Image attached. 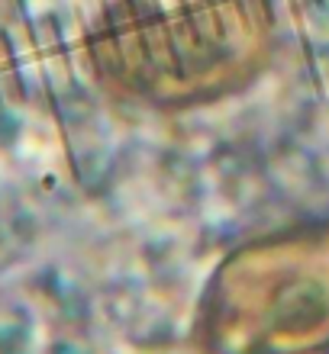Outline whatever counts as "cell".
<instances>
[{"instance_id": "obj_1", "label": "cell", "mask_w": 329, "mask_h": 354, "mask_svg": "<svg viewBox=\"0 0 329 354\" xmlns=\"http://www.w3.org/2000/svg\"><path fill=\"white\" fill-rule=\"evenodd\" d=\"M272 0H113L87 29V65L113 100L200 110L245 91L274 52Z\"/></svg>"}, {"instance_id": "obj_2", "label": "cell", "mask_w": 329, "mask_h": 354, "mask_svg": "<svg viewBox=\"0 0 329 354\" xmlns=\"http://www.w3.org/2000/svg\"><path fill=\"white\" fill-rule=\"evenodd\" d=\"M200 354L329 351V219L226 254L197 309Z\"/></svg>"}]
</instances>
